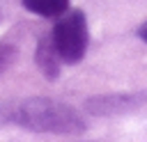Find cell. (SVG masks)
<instances>
[{
  "mask_svg": "<svg viewBox=\"0 0 147 142\" xmlns=\"http://www.w3.org/2000/svg\"><path fill=\"white\" fill-rule=\"evenodd\" d=\"M7 121H14L18 126H25L30 131H39V133H80L85 128L80 115L60 101L53 98H28L21 101L16 105H11L5 112Z\"/></svg>",
  "mask_w": 147,
  "mask_h": 142,
  "instance_id": "obj_1",
  "label": "cell"
},
{
  "mask_svg": "<svg viewBox=\"0 0 147 142\" xmlns=\"http://www.w3.org/2000/svg\"><path fill=\"white\" fill-rule=\"evenodd\" d=\"M51 39H53L55 50L60 53L62 62H69V64L80 62L85 50H87V41H90L85 14L78 9L64 11L60 16V21L55 23Z\"/></svg>",
  "mask_w": 147,
  "mask_h": 142,
  "instance_id": "obj_2",
  "label": "cell"
},
{
  "mask_svg": "<svg viewBox=\"0 0 147 142\" xmlns=\"http://www.w3.org/2000/svg\"><path fill=\"white\" fill-rule=\"evenodd\" d=\"M142 94H133V96H101V98H92L87 103V108L94 115H115L122 112L126 108H136L142 103Z\"/></svg>",
  "mask_w": 147,
  "mask_h": 142,
  "instance_id": "obj_3",
  "label": "cell"
},
{
  "mask_svg": "<svg viewBox=\"0 0 147 142\" xmlns=\"http://www.w3.org/2000/svg\"><path fill=\"white\" fill-rule=\"evenodd\" d=\"M34 57H37V66L41 69V73L46 78H57V73H60V60L62 57L55 50V44H53L51 37H46V39L39 41Z\"/></svg>",
  "mask_w": 147,
  "mask_h": 142,
  "instance_id": "obj_4",
  "label": "cell"
},
{
  "mask_svg": "<svg viewBox=\"0 0 147 142\" xmlns=\"http://www.w3.org/2000/svg\"><path fill=\"white\" fill-rule=\"evenodd\" d=\"M23 7L39 16H62L69 9V0H23Z\"/></svg>",
  "mask_w": 147,
  "mask_h": 142,
  "instance_id": "obj_5",
  "label": "cell"
},
{
  "mask_svg": "<svg viewBox=\"0 0 147 142\" xmlns=\"http://www.w3.org/2000/svg\"><path fill=\"white\" fill-rule=\"evenodd\" d=\"M16 57V50L11 46H0V71H5Z\"/></svg>",
  "mask_w": 147,
  "mask_h": 142,
  "instance_id": "obj_6",
  "label": "cell"
},
{
  "mask_svg": "<svg viewBox=\"0 0 147 142\" xmlns=\"http://www.w3.org/2000/svg\"><path fill=\"white\" fill-rule=\"evenodd\" d=\"M138 34H140V39H142V41H147V21H145V23L140 25V30H138Z\"/></svg>",
  "mask_w": 147,
  "mask_h": 142,
  "instance_id": "obj_7",
  "label": "cell"
}]
</instances>
